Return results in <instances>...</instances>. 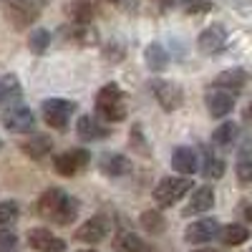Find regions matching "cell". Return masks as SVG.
Instances as JSON below:
<instances>
[{"label": "cell", "mask_w": 252, "mask_h": 252, "mask_svg": "<svg viewBox=\"0 0 252 252\" xmlns=\"http://www.w3.org/2000/svg\"><path fill=\"white\" fill-rule=\"evenodd\" d=\"M40 109H43L46 124L53 126V129H58V131H63L68 126L71 114L76 111V103L66 101V98H46L43 103H40Z\"/></svg>", "instance_id": "5"}, {"label": "cell", "mask_w": 252, "mask_h": 252, "mask_svg": "<svg viewBox=\"0 0 252 252\" xmlns=\"http://www.w3.org/2000/svg\"><path fill=\"white\" fill-rule=\"evenodd\" d=\"M109 229H111V222L106 220V217H91V220H86L78 229H76V240H81V242H86V245H96V242H101L103 237L109 235Z\"/></svg>", "instance_id": "8"}, {"label": "cell", "mask_w": 252, "mask_h": 252, "mask_svg": "<svg viewBox=\"0 0 252 252\" xmlns=\"http://www.w3.org/2000/svg\"><path fill=\"white\" fill-rule=\"evenodd\" d=\"M182 8L187 15H204L212 10V0H184Z\"/></svg>", "instance_id": "31"}, {"label": "cell", "mask_w": 252, "mask_h": 252, "mask_svg": "<svg viewBox=\"0 0 252 252\" xmlns=\"http://www.w3.org/2000/svg\"><path fill=\"white\" fill-rule=\"evenodd\" d=\"M197 46L207 56L220 53L227 46V31H224V26H209L207 31H202L199 38H197Z\"/></svg>", "instance_id": "11"}, {"label": "cell", "mask_w": 252, "mask_h": 252, "mask_svg": "<svg viewBox=\"0 0 252 252\" xmlns=\"http://www.w3.org/2000/svg\"><path fill=\"white\" fill-rule=\"evenodd\" d=\"M3 124H5V129H10V131L26 134V131H33L35 116L26 106H10L8 111H3Z\"/></svg>", "instance_id": "9"}, {"label": "cell", "mask_w": 252, "mask_h": 252, "mask_svg": "<svg viewBox=\"0 0 252 252\" xmlns=\"http://www.w3.org/2000/svg\"><path fill=\"white\" fill-rule=\"evenodd\" d=\"M247 83V73L240 71V68H232V71H224L215 78V89H222V91H240Z\"/></svg>", "instance_id": "18"}, {"label": "cell", "mask_w": 252, "mask_h": 252, "mask_svg": "<svg viewBox=\"0 0 252 252\" xmlns=\"http://www.w3.org/2000/svg\"><path fill=\"white\" fill-rule=\"evenodd\" d=\"M91 161V154L86 149H71V152H63L53 159V166H56V172L63 174V177H73L78 174L81 169H86Z\"/></svg>", "instance_id": "7"}, {"label": "cell", "mask_w": 252, "mask_h": 252, "mask_svg": "<svg viewBox=\"0 0 252 252\" xmlns=\"http://www.w3.org/2000/svg\"><path fill=\"white\" fill-rule=\"evenodd\" d=\"M149 89H152L154 98L159 101V106H161L164 111H177V109L182 106V101H184L182 89L177 86V83H172V81L154 78V81L149 83Z\"/></svg>", "instance_id": "6"}, {"label": "cell", "mask_w": 252, "mask_h": 252, "mask_svg": "<svg viewBox=\"0 0 252 252\" xmlns=\"http://www.w3.org/2000/svg\"><path fill=\"white\" fill-rule=\"evenodd\" d=\"M247 237H250V229L242 227V224H227V227L220 229V240H222V245H227V247L242 245V242H247Z\"/></svg>", "instance_id": "21"}, {"label": "cell", "mask_w": 252, "mask_h": 252, "mask_svg": "<svg viewBox=\"0 0 252 252\" xmlns=\"http://www.w3.org/2000/svg\"><path fill=\"white\" fill-rule=\"evenodd\" d=\"M96 111L109 124H116V121L126 119V98H124V91L116 86V83H106V86L96 94Z\"/></svg>", "instance_id": "3"}, {"label": "cell", "mask_w": 252, "mask_h": 252, "mask_svg": "<svg viewBox=\"0 0 252 252\" xmlns=\"http://www.w3.org/2000/svg\"><path fill=\"white\" fill-rule=\"evenodd\" d=\"M23 146V152L31 157V159H43L51 149H53V144H51V139L48 136H43V134H38V136H31L28 141H23L20 144Z\"/></svg>", "instance_id": "19"}, {"label": "cell", "mask_w": 252, "mask_h": 252, "mask_svg": "<svg viewBox=\"0 0 252 252\" xmlns=\"http://www.w3.org/2000/svg\"><path fill=\"white\" fill-rule=\"evenodd\" d=\"M106 3H119V0H106Z\"/></svg>", "instance_id": "39"}, {"label": "cell", "mask_w": 252, "mask_h": 252, "mask_svg": "<svg viewBox=\"0 0 252 252\" xmlns=\"http://www.w3.org/2000/svg\"><path fill=\"white\" fill-rule=\"evenodd\" d=\"M116 250L119 252H152L149 245H146L139 235H131V232L116 237Z\"/></svg>", "instance_id": "23"}, {"label": "cell", "mask_w": 252, "mask_h": 252, "mask_svg": "<svg viewBox=\"0 0 252 252\" xmlns=\"http://www.w3.org/2000/svg\"><path fill=\"white\" fill-rule=\"evenodd\" d=\"M172 166L179 174H194L199 169V159L192 146H177L172 154Z\"/></svg>", "instance_id": "14"}, {"label": "cell", "mask_w": 252, "mask_h": 252, "mask_svg": "<svg viewBox=\"0 0 252 252\" xmlns=\"http://www.w3.org/2000/svg\"><path fill=\"white\" fill-rule=\"evenodd\" d=\"M189 189H192V182L187 177H164L154 187V199H157L159 207H172L189 192Z\"/></svg>", "instance_id": "4"}, {"label": "cell", "mask_w": 252, "mask_h": 252, "mask_svg": "<svg viewBox=\"0 0 252 252\" xmlns=\"http://www.w3.org/2000/svg\"><path fill=\"white\" fill-rule=\"evenodd\" d=\"M237 177L242 184H252V159H240L237 161Z\"/></svg>", "instance_id": "32"}, {"label": "cell", "mask_w": 252, "mask_h": 252, "mask_svg": "<svg viewBox=\"0 0 252 252\" xmlns=\"http://www.w3.org/2000/svg\"><path fill=\"white\" fill-rule=\"evenodd\" d=\"M139 220H141V227L146 229V232H152V235H161L164 227H166L164 217L157 212V209H146V212H144Z\"/></svg>", "instance_id": "25"}, {"label": "cell", "mask_w": 252, "mask_h": 252, "mask_svg": "<svg viewBox=\"0 0 252 252\" xmlns=\"http://www.w3.org/2000/svg\"><path fill=\"white\" fill-rule=\"evenodd\" d=\"M20 215V209L15 202H0V229H8V224H13Z\"/></svg>", "instance_id": "29"}, {"label": "cell", "mask_w": 252, "mask_h": 252, "mask_svg": "<svg viewBox=\"0 0 252 252\" xmlns=\"http://www.w3.org/2000/svg\"><path fill=\"white\" fill-rule=\"evenodd\" d=\"M76 131H78V136H81L83 141H96V139H103V136L111 134L109 126H103V124L96 121L94 116H81Z\"/></svg>", "instance_id": "15"}, {"label": "cell", "mask_w": 252, "mask_h": 252, "mask_svg": "<svg viewBox=\"0 0 252 252\" xmlns=\"http://www.w3.org/2000/svg\"><path fill=\"white\" fill-rule=\"evenodd\" d=\"M215 235H220V222L217 220H199V222H192V224L184 229V240L189 245L209 242Z\"/></svg>", "instance_id": "10"}, {"label": "cell", "mask_w": 252, "mask_h": 252, "mask_svg": "<svg viewBox=\"0 0 252 252\" xmlns=\"http://www.w3.org/2000/svg\"><path fill=\"white\" fill-rule=\"evenodd\" d=\"M247 119H252V103H250V109H247Z\"/></svg>", "instance_id": "37"}, {"label": "cell", "mask_w": 252, "mask_h": 252, "mask_svg": "<svg viewBox=\"0 0 252 252\" xmlns=\"http://www.w3.org/2000/svg\"><path fill=\"white\" fill-rule=\"evenodd\" d=\"M48 46H51V33L43 31V28H35V31L31 33V38H28V48H31L33 53H46Z\"/></svg>", "instance_id": "28"}, {"label": "cell", "mask_w": 252, "mask_h": 252, "mask_svg": "<svg viewBox=\"0 0 252 252\" xmlns=\"http://www.w3.org/2000/svg\"><path fill=\"white\" fill-rule=\"evenodd\" d=\"M68 10H71V15H73L76 23H83V26H89V20H91L94 13H96L91 0H76V3H73Z\"/></svg>", "instance_id": "26"}, {"label": "cell", "mask_w": 252, "mask_h": 252, "mask_svg": "<svg viewBox=\"0 0 252 252\" xmlns=\"http://www.w3.org/2000/svg\"><path fill=\"white\" fill-rule=\"evenodd\" d=\"M237 136H240V126L232 124V121H224V124H220L217 129H215L212 141H215L217 146H224V149H229V146L237 141Z\"/></svg>", "instance_id": "20"}, {"label": "cell", "mask_w": 252, "mask_h": 252, "mask_svg": "<svg viewBox=\"0 0 252 252\" xmlns=\"http://www.w3.org/2000/svg\"><path fill=\"white\" fill-rule=\"evenodd\" d=\"M28 245L33 250H38V252H63V247H66L63 240L56 237L51 229H46V227L31 229V232H28Z\"/></svg>", "instance_id": "12"}, {"label": "cell", "mask_w": 252, "mask_h": 252, "mask_svg": "<svg viewBox=\"0 0 252 252\" xmlns=\"http://www.w3.org/2000/svg\"><path fill=\"white\" fill-rule=\"evenodd\" d=\"M144 58H146V66H149L152 71H161V68H166V63H169V53L164 51V46H161V43H152V46H146Z\"/></svg>", "instance_id": "22"}, {"label": "cell", "mask_w": 252, "mask_h": 252, "mask_svg": "<svg viewBox=\"0 0 252 252\" xmlns=\"http://www.w3.org/2000/svg\"><path fill=\"white\" fill-rule=\"evenodd\" d=\"M15 235L13 232H8V229H0V247L3 250H8V247H15Z\"/></svg>", "instance_id": "33"}, {"label": "cell", "mask_w": 252, "mask_h": 252, "mask_svg": "<svg viewBox=\"0 0 252 252\" xmlns=\"http://www.w3.org/2000/svg\"><path fill=\"white\" fill-rule=\"evenodd\" d=\"M129 141H131V146H134V152H139L141 157H149V154H152L149 146H146V139H144V134H141V126H139V124H134V129H131V134H129Z\"/></svg>", "instance_id": "30"}, {"label": "cell", "mask_w": 252, "mask_h": 252, "mask_svg": "<svg viewBox=\"0 0 252 252\" xmlns=\"http://www.w3.org/2000/svg\"><path fill=\"white\" fill-rule=\"evenodd\" d=\"M177 5V0H161V8L166 10V8H174Z\"/></svg>", "instance_id": "35"}, {"label": "cell", "mask_w": 252, "mask_h": 252, "mask_svg": "<svg viewBox=\"0 0 252 252\" xmlns=\"http://www.w3.org/2000/svg\"><path fill=\"white\" fill-rule=\"evenodd\" d=\"M0 5L13 28L23 31L40 18V13L46 10V0H0Z\"/></svg>", "instance_id": "2"}, {"label": "cell", "mask_w": 252, "mask_h": 252, "mask_svg": "<svg viewBox=\"0 0 252 252\" xmlns=\"http://www.w3.org/2000/svg\"><path fill=\"white\" fill-rule=\"evenodd\" d=\"M202 174H204L207 179H220V177L224 174V161H222L220 157H215V154L204 152V166H202Z\"/></svg>", "instance_id": "27"}, {"label": "cell", "mask_w": 252, "mask_h": 252, "mask_svg": "<svg viewBox=\"0 0 252 252\" xmlns=\"http://www.w3.org/2000/svg\"><path fill=\"white\" fill-rule=\"evenodd\" d=\"M204 101H207V111L212 114L215 119H222L227 114H232V109H235V96L229 91H222V89L207 91Z\"/></svg>", "instance_id": "13"}, {"label": "cell", "mask_w": 252, "mask_h": 252, "mask_svg": "<svg viewBox=\"0 0 252 252\" xmlns=\"http://www.w3.org/2000/svg\"><path fill=\"white\" fill-rule=\"evenodd\" d=\"M194 252H224V250H217V247H199Z\"/></svg>", "instance_id": "36"}, {"label": "cell", "mask_w": 252, "mask_h": 252, "mask_svg": "<svg viewBox=\"0 0 252 252\" xmlns=\"http://www.w3.org/2000/svg\"><path fill=\"white\" fill-rule=\"evenodd\" d=\"M81 252H96V250H81Z\"/></svg>", "instance_id": "38"}, {"label": "cell", "mask_w": 252, "mask_h": 252, "mask_svg": "<svg viewBox=\"0 0 252 252\" xmlns=\"http://www.w3.org/2000/svg\"><path fill=\"white\" fill-rule=\"evenodd\" d=\"M101 172L103 174H111V177H121V174H129L131 172V161L121 157V154H103L101 157Z\"/></svg>", "instance_id": "17"}, {"label": "cell", "mask_w": 252, "mask_h": 252, "mask_svg": "<svg viewBox=\"0 0 252 252\" xmlns=\"http://www.w3.org/2000/svg\"><path fill=\"white\" fill-rule=\"evenodd\" d=\"M38 215L43 220H51L56 224H71L78 215V202L71 199L66 192H61V189L51 187L46 189L43 194L38 199Z\"/></svg>", "instance_id": "1"}, {"label": "cell", "mask_w": 252, "mask_h": 252, "mask_svg": "<svg viewBox=\"0 0 252 252\" xmlns=\"http://www.w3.org/2000/svg\"><path fill=\"white\" fill-rule=\"evenodd\" d=\"M63 33H66L68 38H73L76 43H81V46H89V43H94V40H96L94 28L91 26H83V23H73L71 28H66Z\"/></svg>", "instance_id": "24"}, {"label": "cell", "mask_w": 252, "mask_h": 252, "mask_svg": "<svg viewBox=\"0 0 252 252\" xmlns=\"http://www.w3.org/2000/svg\"><path fill=\"white\" fill-rule=\"evenodd\" d=\"M212 204H215V189L212 187H199L192 192V197H189V207L184 209V215L207 212V209H212Z\"/></svg>", "instance_id": "16"}, {"label": "cell", "mask_w": 252, "mask_h": 252, "mask_svg": "<svg viewBox=\"0 0 252 252\" xmlns=\"http://www.w3.org/2000/svg\"><path fill=\"white\" fill-rule=\"evenodd\" d=\"M3 101H8V91H5V83L0 81V103H3Z\"/></svg>", "instance_id": "34"}]
</instances>
